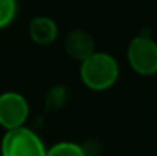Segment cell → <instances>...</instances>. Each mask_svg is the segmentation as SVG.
I'll list each match as a JSON object with an SVG mask.
<instances>
[{"mask_svg": "<svg viewBox=\"0 0 157 156\" xmlns=\"http://www.w3.org/2000/svg\"><path fill=\"white\" fill-rule=\"evenodd\" d=\"M127 58L139 75L151 77L157 74V43L150 35H136L128 45Z\"/></svg>", "mask_w": 157, "mask_h": 156, "instance_id": "3957f363", "label": "cell"}, {"mask_svg": "<svg viewBox=\"0 0 157 156\" xmlns=\"http://www.w3.org/2000/svg\"><path fill=\"white\" fill-rule=\"evenodd\" d=\"M95 38L84 29H73L64 38V49L66 52L79 61L89 58L95 51Z\"/></svg>", "mask_w": 157, "mask_h": 156, "instance_id": "5b68a950", "label": "cell"}, {"mask_svg": "<svg viewBox=\"0 0 157 156\" xmlns=\"http://www.w3.org/2000/svg\"><path fill=\"white\" fill-rule=\"evenodd\" d=\"M81 80L92 90H105L111 87L119 78L117 61L105 54L93 52L89 58L81 61Z\"/></svg>", "mask_w": 157, "mask_h": 156, "instance_id": "6da1fadb", "label": "cell"}, {"mask_svg": "<svg viewBox=\"0 0 157 156\" xmlns=\"http://www.w3.org/2000/svg\"><path fill=\"white\" fill-rule=\"evenodd\" d=\"M17 12V2L15 0H0V29L8 26Z\"/></svg>", "mask_w": 157, "mask_h": 156, "instance_id": "9c48e42d", "label": "cell"}, {"mask_svg": "<svg viewBox=\"0 0 157 156\" xmlns=\"http://www.w3.org/2000/svg\"><path fill=\"white\" fill-rule=\"evenodd\" d=\"M2 156H46V147L35 132L21 126L3 136Z\"/></svg>", "mask_w": 157, "mask_h": 156, "instance_id": "7a4b0ae2", "label": "cell"}, {"mask_svg": "<svg viewBox=\"0 0 157 156\" xmlns=\"http://www.w3.org/2000/svg\"><path fill=\"white\" fill-rule=\"evenodd\" d=\"M69 97H70V92H69L67 87L55 86V87H52L49 90V94L46 97V107L49 110H58V109H61L64 104L67 103Z\"/></svg>", "mask_w": 157, "mask_h": 156, "instance_id": "52a82bcc", "label": "cell"}, {"mask_svg": "<svg viewBox=\"0 0 157 156\" xmlns=\"http://www.w3.org/2000/svg\"><path fill=\"white\" fill-rule=\"evenodd\" d=\"M46 156H87L84 147L73 142H58L46 150Z\"/></svg>", "mask_w": 157, "mask_h": 156, "instance_id": "ba28073f", "label": "cell"}, {"mask_svg": "<svg viewBox=\"0 0 157 156\" xmlns=\"http://www.w3.org/2000/svg\"><path fill=\"white\" fill-rule=\"evenodd\" d=\"M29 115L26 98L17 92H5L0 95V126L11 130L21 127Z\"/></svg>", "mask_w": 157, "mask_h": 156, "instance_id": "277c9868", "label": "cell"}, {"mask_svg": "<svg viewBox=\"0 0 157 156\" xmlns=\"http://www.w3.org/2000/svg\"><path fill=\"white\" fill-rule=\"evenodd\" d=\"M29 35L38 45H51L58 37V26L52 18L40 15L31 20Z\"/></svg>", "mask_w": 157, "mask_h": 156, "instance_id": "8992f818", "label": "cell"}]
</instances>
